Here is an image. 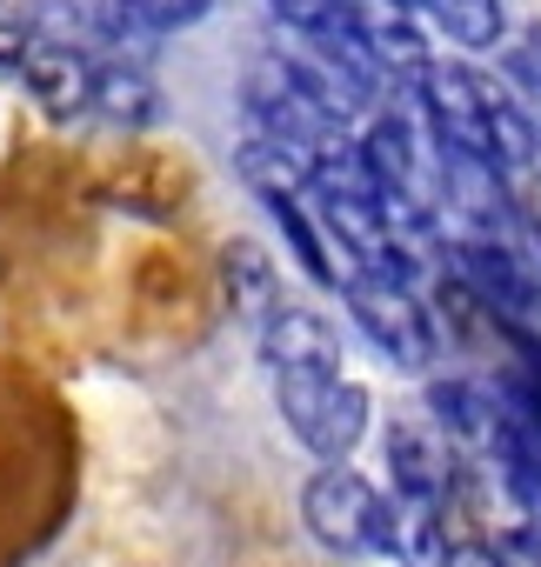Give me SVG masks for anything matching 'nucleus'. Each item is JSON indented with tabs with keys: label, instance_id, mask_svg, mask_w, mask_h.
<instances>
[{
	"label": "nucleus",
	"instance_id": "nucleus-14",
	"mask_svg": "<svg viewBox=\"0 0 541 567\" xmlns=\"http://www.w3.org/2000/svg\"><path fill=\"white\" fill-rule=\"evenodd\" d=\"M21 61H28V28L0 14V87L21 81Z\"/></svg>",
	"mask_w": 541,
	"mask_h": 567
},
{
	"label": "nucleus",
	"instance_id": "nucleus-10",
	"mask_svg": "<svg viewBox=\"0 0 541 567\" xmlns=\"http://www.w3.org/2000/svg\"><path fill=\"white\" fill-rule=\"evenodd\" d=\"M88 114H94V121H108V127H147V121L161 114L147 68H134V61H108V68H101V87H94V107H88Z\"/></svg>",
	"mask_w": 541,
	"mask_h": 567
},
{
	"label": "nucleus",
	"instance_id": "nucleus-2",
	"mask_svg": "<svg viewBox=\"0 0 541 567\" xmlns=\"http://www.w3.org/2000/svg\"><path fill=\"white\" fill-rule=\"evenodd\" d=\"M348 354H315V361H275L267 381H275V408L288 421V434L321 461V467H348L355 447L368 441L375 401L368 388L341 368Z\"/></svg>",
	"mask_w": 541,
	"mask_h": 567
},
{
	"label": "nucleus",
	"instance_id": "nucleus-13",
	"mask_svg": "<svg viewBox=\"0 0 541 567\" xmlns=\"http://www.w3.org/2000/svg\"><path fill=\"white\" fill-rule=\"evenodd\" d=\"M227 280H234V308L261 328L267 315H275L282 301H275V274H267V260H261V247H234V260H227Z\"/></svg>",
	"mask_w": 541,
	"mask_h": 567
},
{
	"label": "nucleus",
	"instance_id": "nucleus-3",
	"mask_svg": "<svg viewBox=\"0 0 541 567\" xmlns=\"http://www.w3.org/2000/svg\"><path fill=\"white\" fill-rule=\"evenodd\" d=\"M302 527L341 560H388L395 554V501L355 467H315L308 474Z\"/></svg>",
	"mask_w": 541,
	"mask_h": 567
},
{
	"label": "nucleus",
	"instance_id": "nucleus-5",
	"mask_svg": "<svg viewBox=\"0 0 541 567\" xmlns=\"http://www.w3.org/2000/svg\"><path fill=\"white\" fill-rule=\"evenodd\" d=\"M101 54L94 48H74V41H41L28 34V61H21V87L34 94V107L48 121H81L94 107V87H101Z\"/></svg>",
	"mask_w": 541,
	"mask_h": 567
},
{
	"label": "nucleus",
	"instance_id": "nucleus-9",
	"mask_svg": "<svg viewBox=\"0 0 541 567\" xmlns=\"http://www.w3.org/2000/svg\"><path fill=\"white\" fill-rule=\"evenodd\" d=\"M421 14L448 34V48L461 54H494L508 41V14L501 0H421Z\"/></svg>",
	"mask_w": 541,
	"mask_h": 567
},
{
	"label": "nucleus",
	"instance_id": "nucleus-7",
	"mask_svg": "<svg viewBox=\"0 0 541 567\" xmlns=\"http://www.w3.org/2000/svg\"><path fill=\"white\" fill-rule=\"evenodd\" d=\"M261 207H267V220H275V234L288 240V260L315 280L321 295H335V288H341V267H335V254H328V240H321L308 200H302V194H261Z\"/></svg>",
	"mask_w": 541,
	"mask_h": 567
},
{
	"label": "nucleus",
	"instance_id": "nucleus-12",
	"mask_svg": "<svg viewBox=\"0 0 541 567\" xmlns=\"http://www.w3.org/2000/svg\"><path fill=\"white\" fill-rule=\"evenodd\" d=\"M207 8L214 0H114V14L154 48V41H167V34H187L194 21H207Z\"/></svg>",
	"mask_w": 541,
	"mask_h": 567
},
{
	"label": "nucleus",
	"instance_id": "nucleus-6",
	"mask_svg": "<svg viewBox=\"0 0 541 567\" xmlns=\"http://www.w3.org/2000/svg\"><path fill=\"white\" fill-rule=\"evenodd\" d=\"M388 481H395V501L448 507V487H455V447L441 441L435 421H395V427H388Z\"/></svg>",
	"mask_w": 541,
	"mask_h": 567
},
{
	"label": "nucleus",
	"instance_id": "nucleus-11",
	"mask_svg": "<svg viewBox=\"0 0 541 567\" xmlns=\"http://www.w3.org/2000/svg\"><path fill=\"white\" fill-rule=\"evenodd\" d=\"M501 94L521 107V121L534 127V141H541V21H528L514 41H501Z\"/></svg>",
	"mask_w": 541,
	"mask_h": 567
},
{
	"label": "nucleus",
	"instance_id": "nucleus-1",
	"mask_svg": "<svg viewBox=\"0 0 541 567\" xmlns=\"http://www.w3.org/2000/svg\"><path fill=\"white\" fill-rule=\"evenodd\" d=\"M408 87H415V114H421V127L435 134L441 154L481 161V167H494V174L534 167L541 141H534V127L521 121V107L501 94L494 74H481V68H468V61H428Z\"/></svg>",
	"mask_w": 541,
	"mask_h": 567
},
{
	"label": "nucleus",
	"instance_id": "nucleus-8",
	"mask_svg": "<svg viewBox=\"0 0 541 567\" xmlns=\"http://www.w3.org/2000/svg\"><path fill=\"white\" fill-rule=\"evenodd\" d=\"M395 567H448L455 540H448V507L428 501H395Z\"/></svg>",
	"mask_w": 541,
	"mask_h": 567
},
{
	"label": "nucleus",
	"instance_id": "nucleus-15",
	"mask_svg": "<svg viewBox=\"0 0 541 567\" xmlns=\"http://www.w3.org/2000/svg\"><path fill=\"white\" fill-rule=\"evenodd\" d=\"M395 8H408V14H421V0H395Z\"/></svg>",
	"mask_w": 541,
	"mask_h": 567
},
{
	"label": "nucleus",
	"instance_id": "nucleus-4",
	"mask_svg": "<svg viewBox=\"0 0 541 567\" xmlns=\"http://www.w3.org/2000/svg\"><path fill=\"white\" fill-rule=\"evenodd\" d=\"M335 295H341L355 334H361L388 368L421 374V368L435 361L441 341H435V321H428V308H421L415 288H401V280H375V274H348Z\"/></svg>",
	"mask_w": 541,
	"mask_h": 567
}]
</instances>
